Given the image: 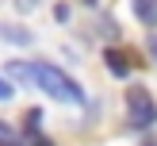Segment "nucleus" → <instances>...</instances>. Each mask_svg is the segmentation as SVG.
<instances>
[{
	"mask_svg": "<svg viewBox=\"0 0 157 146\" xmlns=\"http://www.w3.org/2000/svg\"><path fill=\"white\" fill-rule=\"evenodd\" d=\"M38 131H42V112H38V108H31V112H27V135L38 138Z\"/></svg>",
	"mask_w": 157,
	"mask_h": 146,
	"instance_id": "7",
	"label": "nucleus"
},
{
	"mask_svg": "<svg viewBox=\"0 0 157 146\" xmlns=\"http://www.w3.org/2000/svg\"><path fill=\"white\" fill-rule=\"evenodd\" d=\"M8 73L23 85H35V61H8Z\"/></svg>",
	"mask_w": 157,
	"mask_h": 146,
	"instance_id": "6",
	"label": "nucleus"
},
{
	"mask_svg": "<svg viewBox=\"0 0 157 146\" xmlns=\"http://www.w3.org/2000/svg\"><path fill=\"white\" fill-rule=\"evenodd\" d=\"M146 50L157 58V27H150V35H146Z\"/></svg>",
	"mask_w": 157,
	"mask_h": 146,
	"instance_id": "8",
	"label": "nucleus"
},
{
	"mask_svg": "<svg viewBox=\"0 0 157 146\" xmlns=\"http://www.w3.org/2000/svg\"><path fill=\"white\" fill-rule=\"evenodd\" d=\"M134 15L146 27H157V0H134Z\"/></svg>",
	"mask_w": 157,
	"mask_h": 146,
	"instance_id": "5",
	"label": "nucleus"
},
{
	"mask_svg": "<svg viewBox=\"0 0 157 146\" xmlns=\"http://www.w3.org/2000/svg\"><path fill=\"white\" fill-rule=\"evenodd\" d=\"M12 92H15V89L4 81V77H0V100H12Z\"/></svg>",
	"mask_w": 157,
	"mask_h": 146,
	"instance_id": "9",
	"label": "nucleus"
},
{
	"mask_svg": "<svg viewBox=\"0 0 157 146\" xmlns=\"http://www.w3.org/2000/svg\"><path fill=\"white\" fill-rule=\"evenodd\" d=\"M35 85L46 96L61 100V104H84V100H88V92H84L65 69H58L54 61H35Z\"/></svg>",
	"mask_w": 157,
	"mask_h": 146,
	"instance_id": "1",
	"label": "nucleus"
},
{
	"mask_svg": "<svg viewBox=\"0 0 157 146\" xmlns=\"http://www.w3.org/2000/svg\"><path fill=\"white\" fill-rule=\"evenodd\" d=\"M127 115H130V127L146 131L157 123V104L146 89H127Z\"/></svg>",
	"mask_w": 157,
	"mask_h": 146,
	"instance_id": "2",
	"label": "nucleus"
},
{
	"mask_svg": "<svg viewBox=\"0 0 157 146\" xmlns=\"http://www.w3.org/2000/svg\"><path fill=\"white\" fill-rule=\"evenodd\" d=\"M0 38H4V42H15V46H27L35 35H31L27 27H19V23H0Z\"/></svg>",
	"mask_w": 157,
	"mask_h": 146,
	"instance_id": "4",
	"label": "nucleus"
},
{
	"mask_svg": "<svg viewBox=\"0 0 157 146\" xmlns=\"http://www.w3.org/2000/svg\"><path fill=\"white\" fill-rule=\"evenodd\" d=\"M0 146H27L23 138H15V135H8V138H0Z\"/></svg>",
	"mask_w": 157,
	"mask_h": 146,
	"instance_id": "10",
	"label": "nucleus"
},
{
	"mask_svg": "<svg viewBox=\"0 0 157 146\" xmlns=\"http://www.w3.org/2000/svg\"><path fill=\"white\" fill-rule=\"evenodd\" d=\"M84 4H88V8H100V0H84Z\"/></svg>",
	"mask_w": 157,
	"mask_h": 146,
	"instance_id": "13",
	"label": "nucleus"
},
{
	"mask_svg": "<svg viewBox=\"0 0 157 146\" xmlns=\"http://www.w3.org/2000/svg\"><path fill=\"white\" fill-rule=\"evenodd\" d=\"M35 146H54V142H50V138H42V135H38V138H35Z\"/></svg>",
	"mask_w": 157,
	"mask_h": 146,
	"instance_id": "11",
	"label": "nucleus"
},
{
	"mask_svg": "<svg viewBox=\"0 0 157 146\" xmlns=\"http://www.w3.org/2000/svg\"><path fill=\"white\" fill-rule=\"evenodd\" d=\"M38 4V0H19V8H35Z\"/></svg>",
	"mask_w": 157,
	"mask_h": 146,
	"instance_id": "12",
	"label": "nucleus"
},
{
	"mask_svg": "<svg viewBox=\"0 0 157 146\" xmlns=\"http://www.w3.org/2000/svg\"><path fill=\"white\" fill-rule=\"evenodd\" d=\"M104 61H107V73L119 77V81H123V77H130V69H134V61H130L127 54H119L115 46H107V50H104Z\"/></svg>",
	"mask_w": 157,
	"mask_h": 146,
	"instance_id": "3",
	"label": "nucleus"
}]
</instances>
